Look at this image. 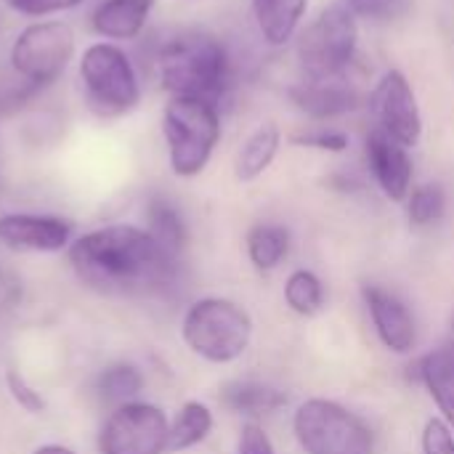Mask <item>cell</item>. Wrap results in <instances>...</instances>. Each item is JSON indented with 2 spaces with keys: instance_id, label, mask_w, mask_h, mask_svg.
Listing matches in <instances>:
<instances>
[{
  "instance_id": "6da1fadb",
  "label": "cell",
  "mask_w": 454,
  "mask_h": 454,
  "mask_svg": "<svg viewBox=\"0 0 454 454\" xmlns=\"http://www.w3.org/2000/svg\"><path fill=\"white\" fill-rule=\"evenodd\" d=\"M77 279L98 293H144L165 287L178 269L157 239L130 223H112L77 237L69 245Z\"/></svg>"
},
{
  "instance_id": "7a4b0ae2",
  "label": "cell",
  "mask_w": 454,
  "mask_h": 454,
  "mask_svg": "<svg viewBox=\"0 0 454 454\" xmlns=\"http://www.w3.org/2000/svg\"><path fill=\"white\" fill-rule=\"evenodd\" d=\"M157 77L170 96L205 98L218 106L229 88V56L207 32H181L157 53Z\"/></svg>"
},
{
  "instance_id": "3957f363",
  "label": "cell",
  "mask_w": 454,
  "mask_h": 454,
  "mask_svg": "<svg viewBox=\"0 0 454 454\" xmlns=\"http://www.w3.org/2000/svg\"><path fill=\"white\" fill-rule=\"evenodd\" d=\"M162 136L170 170L178 178L200 176L221 141V112L205 98L170 96L162 112Z\"/></svg>"
},
{
  "instance_id": "277c9868",
  "label": "cell",
  "mask_w": 454,
  "mask_h": 454,
  "mask_svg": "<svg viewBox=\"0 0 454 454\" xmlns=\"http://www.w3.org/2000/svg\"><path fill=\"white\" fill-rule=\"evenodd\" d=\"M181 338L194 356L210 364H231L250 348L253 319L229 298H200L184 314Z\"/></svg>"
},
{
  "instance_id": "5b68a950",
  "label": "cell",
  "mask_w": 454,
  "mask_h": 454,
  "mask_svg": "<svg viewBox=\"0 0 454 454\" xmlns=\"http://www.w3.org/2000/svg\"><path fill=\"white\" fill-rule=\"evenodd\" d=\"M295 37V56L306 80L340 77L356 59L359 21L348 5L338 0L325 5Z\"/></svg>"
},
{
  "instance_id": "8992f818",
  "label": "cell",
  "mask_w": 454,
  "mask_h": 454,
  "mask_svg": "<svg viewBox=\"0 0 454 454\" xmlns=\"http://www.w3.org/2000/svg\"><path fill=\"white\" fill-rule=\"evenodd\" d=\"M80 80L88 109L98 120L130 114L141 101V82L130 56L114 43H93L82 51Z\"/></svg>"
},
{
  "instance_id": "52a82bcc",
  "label": "cell",
  "mask_w": 454,
  "mask_h": 454,
  "mask_svg": "<svg viewBox=\"0 0 454 454\" xmlns=\"http://www.w3.org/2000/svg\"><path fill=\"white\" fill-rule=\"evenodd\" d=\"M295 442L306 454H372V428L333 399H306L293 415Z\"/></svg>"
},
{
  "instance_id": "ba28073f",
  "label": "cell",
  "mask_w": 454,
  "mask_h": 454,
  "mask_svg": "<svg viewBox=\"0 0 454 454\" xmlns=\"http://www.w3.org/2000/svg\"><path fill=\"white\" fill-rule=\"evenodd\" d=\"M74 56V32L64 21H35L11 45V67L35 85H48L64 74Z\"/></svg>"
},
{
  "instance_id": "9c48e42d",
  "label": "cell",
  "mask_w": 454,
  "mask_h": 454,
  "mask_svg": "<svg viewBox=\"0 0 454 454\" xmlns=\"http://www.w3.org/2000/svg\"><path fill=\"white\" fill-rule=\"evenodd\" d=\"M170 423L149 402L114 407L98 431V454H165Z\"/></svg>"
},
{
  "instance_id": "30bf717a",
  "label": "cell",
  "mask_w": 454,
  "mask_h": 454,
  "mask_svg": "<svg viewBox=\"0 0 454 454\" xmlns=\"http://www.w3.org/2000/svg\"><path fill=\"white\" fill-rule=\"evenodd\" d=\"M370 112L375 117V128L412 149L423 138V112L415 96L412 82L404 72L388 69L380 74L375 88L370 90Z\"/></svg>"
},
{
  "instance_id": "8fae6325",
  "label": "cell",
  "mask_w": 454,
  "mask_h": 454,
  "mask_svg": "<svg viewBox=\"0 0 454 454\" xmlns=\"http://www.w3.org/2000/svg\"><path fill=\"white\" fill-rule=\"evenodd\" d=\"M0 242L16 253H59L72 245V223L59 215L5 213L0 215Z\"/></svg>"
},
{
  "instance_id": "7c38bea8",
  "label": "cell",
  "mask_w": 454,
  "mask_h": 454,
  "mask_svg": "<svg viewBox=\"0 0 454 454\" xmlns=\"http://www.w3.org/2000/svg\"><path fill=\"white\" fill-rule=\"evenodd\" d=\"M362 295L380 343L394 354H410L418 343V325L410 306L380 285H367Z\"/></svg>"
},
{
  "instance_id": "4fadbf2b",
  "label": "cell",
  "mask_w": 454,
  "mask_h": 454,
  "mask_svg": "<svg viewBox=\"0 0 454 454\" xmlns=\"http://www.w3.org/2000/svg\"><path fill=\"white\" fill-rule=\"evenodd\" d=\"M364 149H367L372 178L380 186V192L394 202H404L412 192V173H415L410 149L378 128L370 130Z\"/></svg>"
},
{
  "instance_id": "5bb4252c",
  "label": "cell",
  "mask_w": 454,
  "mask_h": 454,
  "mask_svg": "<svg viewBox=\"0 0 454 454\" xmlns=\"http://www.w3.org/2000/svg\"><path fill=\"white\" fill-rule=\"evenodd\" d=\"M290 101L295 104V109H301L303 114L314 120H330V117L354 112L362 96L356 85L346 80V74H340V77H327V80H303L293 85Z\"/></svg>"
},
{
  "instance_id": "9a60e30c",
  "label": "cell",
  "mask_w": 454,
  "mask_h": 454,
  "mask_svg": "<svg viewBox=\"0 0 454 454\" xmlns=\"http://www.w3.org/2000/svg\"><path fill=\"white\" fill-rule=\"evenodd\" d=\"M154 0H104L90 16L96 35L106 40H133L141 35Z\"/></svg>"
},
{
  "instance_id": "2e32d148",
  "label": "cell",
  "mask_w": 454,
  "mask_h": 454,
  "mask_svg": "<svg viewBox=\"0 0 454 454\" xmlns=\"http://www.w3.org/2000/svg\"><path fill=\"white\" fill-rule=\"evenodd\" d=\"M250 8L261 37L279 48L298 35L309 0H250Z\"/></svg>"
},
{
  "instance_id": "e0dca14e",
  "label": "cell",
  "mask_w": 454,
  "mask_h": 454,
  "mask_svg": "<svg viewBox=\"0 0 454 454\" xmlns=\"http://www.w3.org/2000/svg\"><path fill=\"white\" fill-rule=\"evenodd\" d=\"M420 380L439 407L442 420L454 431V338L423 356Z\"/></svg>"
},
{
  "instance_id": "ac0fdd59",
  "label": "cell",
  "mask_w": 454,
  "mask_h": 454,
  "mask_svg": "<svg viewBox=\"0 0 454 454\" xmlns=\"http://www.w3.org/2000/svg\"><path fill=\"white\" fill-rule=\"evenodd\" d=\"M282 146V133L274 122H261L237 149L234 157V176L242 184H250L261 178L271 162L277 160V152Z\"/></svg>"
},
{
  "instance_id": "d6986e66",
  "label": "cell",
  "mask_w": 454,
  "mask_h": 454,
  "mask_svg": "<svg viewBox=\"0 0 454 454\" xmlns=\"http://www.w3.org/2000/svg\"><path fill=\"white\" fill-rule=\"evenodd\" d=\"M221 402H223V407H229L237 415L261 418V415H271V412L282 410L287 404V394L274 388V386H269V383L234 380V383L223 386Z\"/></svg>"
},
{
  "instance_id": "ffe728a7",
  "label": "cell",
  "mask_w": 454,
  "mask_h": 454,
  "mask_svg": "<svg viewBox=\"0 0 454 454\" xmlns=\"http://www.w3.org/2000/svg\"><path fill=\"white\" fill-rule=\"evenodd\" d=\"M213 431V412L207 404L202 402H186L173 423H170V434H168V452H186L194 450L197 444H202Z\"/></svg>"
},
{
  "instance_id": "44dd1931",
  "label": "cell",
  "mask_w": 454,
  "mask_h": 454,
  "mask_svg": "<svg viewBox=\"0 0 454 454\" xmlns=\"http://www.w3.org/2000/svg\"><path fill=\"white\" fill-rule=\"evenodd\" d=\"M290 253V231L279 223H258L247 231V258L258 271H274Z\"/></svg>"
},
{
  "instance_id": "7402d4cb",
  "label": "cell",
  "mask_w": 454,
  "mask_h": 454,
  "mask_svg": "<svg viewBox=\"0 0 454 454\" xmlns=\"http://www.w3.org/2000/svg\"><path fill=\"white\" fill-rule=\"evenodd\" d=\"M96 396L112 407H122V404H130L136 402V396L141 394L144 388V375L136 364H128V362H117V364H109L104 367L98 375H96Z\"/></svg>"
},
{
  "instance_id": "603a6c76",
  "label": "cell",
  "mask_w": 454,
  "mask_h": 454,
  "mask_svg": "<svg viewBox=\"0 0 454 454\" xmlns=\"http://www.w3.org/2000/svg\"><path fill=\"white\" fill-rule=\"evenodd\" d=\"M146 231L157 239V245L170 255V258H181L184 247H186V223L181 218V213L176 210L173 202L157 197L149 202V226Z\"/></svg>"
},
{
  "instance_id": "cb8c5ba5",
  "label": "cell",
  "mask_w": 454,
  "mask_h": 454,
  "mask_svg": "<svg viewBox=\"0 0 454 454\" xmlns=\"http://www.w3.org/2000/svg\"><path fill=\"white\" fill-rule=\"evenodd\" d=\"M285 303L298 317H314L325 303V287L322 279L314 271L298 269L285 282Z\"/></svg>"
},
{
  "instance_id": "d4e9b609",
  "label": "cell",
  "mask_w": 454,
  "mask_h": 454,
  "mask_svg": "<svg viewBox=\"0 0 454 454\" xmlns=\"http://www.w3.org/2000/svg\"><path fill=\"white\" fill-rule=\"evenodd\" d=\"M404 202H407V215L412 226H434L447 213V192L439 184L415 186Z\"/></svg>"
},
{
  "instance_id": "484cf974",
  "label": "cell",
  "mask_w": 454,
  "mask_h": 454,
  "mask_svg": "<svg viewBox=\"0 0 454 454\" xmlns=\"http://www.w3.org/2000/svg\"><path fill=\"white\" fill-rule=\"evenodd\" d=\"M340 3H346L356 19H367V21H394L404 16L412 5V0H340Z\"/></svg>"
},
{
  "instance_id": "4316f807",
  "label": "cell",
  "mask_w": 454,
  "mask_h": 454,
  "mask_svg": "<svg viewBox=\"0 0 454 454\" xmlns=\"http://www.w3.org/2000/svg\"><path fill=\"white\" fill-rule=\"evenodd\" d=\"M293 144L306 146V149H319V152H333L340 154L348 149V136L343 130H330V128H317L309 133H298L293 136Z\"/></svg>"
},
{
  "instance_id": "83f0119b",
  "label": "cell",
  "mask_w": 454,
  "mask_h": 454,
  "mask_svg": "<svg viewBox=\"0 0 454 454\" xmlns=\"http://www.w3.org/2000/svg\"><path fill=\"white\" fill-rule=\"evenodd\" d=\"M423 454H454V431L442 420L434 418L423 428Z\"/></svg>"
},
{
  "instance_id": "f1b7e54d",
  "label": "cell",
  "mask_w": 454,
  "mask_h": 454,
  "mask_svg": "<svg viewBox=\"0 0 454 454\" xmlns=\"http://www.w3.org/2000/svg\"><path fill=\"white\" fill-rule=\"evenodd\" d=\"M5 380H8V391H11L13 402H16L21 410H27L29 415H40V412L45 410V399L40 396V391H35L16 370H11Z\"/></svg>"
},
{
  "instance_id": "f546056e",
  "label": "cell",
  "mask_w": 454,
  "mask_h": 454,
  "mask_svg": "<svg viewBox=\"0 0 454 454\" xmlns=\"http://www.w3.org/2000/svg\"><path fill=\"white\" fill-rule=\"evenodd\" d=\"M80 3L82 0H5L11 11L24 13V16H51V13L77 8Z\"/></svg>"
},
{
  "instance_id": "4dcf8cb0",
  "label": "cell",
  "mask_w": 454,
  "mask_h": 454,
  "mask_svg": "<svg viewBox=\"0 0 454 454\" xmlns=\"http://www.w3.org/2000/svg\"><path fill=\"white\" fill-rule=\"evenodd\" d=\"M237 454H277L274 452V444L269 439V434L258 426V423H245L242 426V434H239V447Z\"/></svg>"
},
{
  "instance_id": "1f68e13d",
  "label": "cell",
  "mask_w": 454,
  "mask_h": 454,
  "mask_svg": "<svg viewBox=\"0 0 454 454\" xmlns=\"http://www.w3.org/2000/svg\"><path fill=\"white\" fill-rule=\"evenodd\" d=\"M32 454H77L74 450H69V447H64V444H43V447H37Z\"/></svg>"
},
{
  "instance_id": "d6a6232c",
  "label": "cell",
  "mask_w": 454,
  "mask_h": 454,
  "mask_svg": "<svg viewBox=\"0 0 454 454\" xmlns=\"http://www.w3.org/2000/svg\"><path fill=\"white\" fill-rule=\"evenodd\" d=\"M452 333H454V319H452Z\"/></svg>"
}]
</instances>
